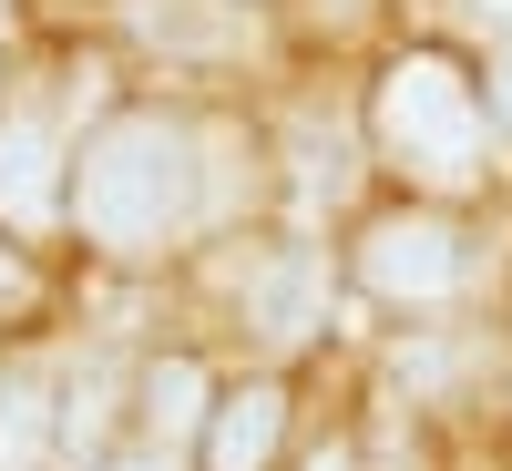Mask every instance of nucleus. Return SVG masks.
<instances>
[{"mask_svg":"<svg viewBox=\"0 0 512 471\" xmlns=\"http://www.w3.org/2000/svg\"><path fill=\"white\" fill-rule=\"evenodd\" d=\"M72 226L103 256L144 267V256L185 246L216 226V185H205V113L175 103H113L93 134L72 144Z\"/></svg>","mask_w":512,"mask_h":471,"instance_id":"1","label":"nucleus"},{"mask_svg":"<svg viewBox=\"0 0 512 471\" xmlns=\"http://www.w3.org/2000/svg\"><path fill=\"white\" fill-rule=\"evenodd\" d=\"M359 134H369V154L390 164L410 195H431V205L482 195V185H492V154H502L492 103H482V72L451 62L441 41H410V52L379 62Z\"/></svg>","mask_w":512,"mask_h":471,"instance_id":"2","label":"nucleus"},{"mask_svg":"<svg viewBox=\"0 0 512 471\" xmlns=\"http://www.w3.org/2000/svg\"><path fill=\"white\" fill-rule=\"evenodd\" d=\"M349 277L379 308H461L472 277H482V246H472V226L451 205L410 195V205H390V216H369L349 236Z\"/></svg>","mask_w":512,"mask_h":471,"instance_id":"3","label":"nucleus"},{"mask_svg":"<svg viewBox=\"0 0 512 471\" xmlns=\"http://www.w3.org/2000/svg\"><path fill=\"white\" fill-rule=\"evenodd\" d=\"M72 113H82V93L72 103H41V93L0 103V236L72 226Z\"/></svg>","mask_w":512,"mask_h":471,"instance_id":"4","label":"nucleus"},{"mask_svg":"<svg viewBox=\"0 0 512 471\" xmlns=\"http://www.w3.org/2000/svg\"><path fill=\"white\" fill-rule=\"evenodd\" d=\"M216 287L246 308L256 338H277V349L318 338V318H328V256L308 236H236L226 267H216Z\"/></svg>","mask_w":512,"mask_h":471,"instance_id":"5","label":"nucleus"},{"mask_svg":"<svg viewBox=\"0 0 512 471\" xmlns=\"http://www.w3.org/2000/svg\"><path fill=\"white\" fill-rule=\"evenodd\" d=\"M144 52L164 62H246L256 52V11L246 0H123Z\"/></svg>","mask_w":512,"mask_h":471,"instance_id":"6","label":"nucleus"},{"mask_svg":"<svg viewBox=\"0 0 512 471\" xmlns=\"http://www.w3.org/2000/svg\"><path fill=\"white\" fill-rule=\"evenodd\" d=\"M277 164H287L297 216H328V205H349V185H359V134H349L338 113L297 103V113L277 123Z\"/></svg>","mask_w":512,"mask_h":471,"instance_id":"7","label":"nucleus"},{"mask_svg":"<svg viewBox=\"0 0 512 471\" xmlns=\"http://www.w3.org/2000/svg\"><path fill=\"white\" fill-rule=\"evenodd\" d=\"M62 451V379L41 359H0V471H41Z\"/></svg>","mask_w":512,"mask_h":471,"instance_id":"8","label":"nucleus"},{"mask_svg":"<svg viewBox=\"0 0 512 471\" xmlns=\"http://www.w3.org/2000/svg\"><path fill=\"white\" fill-rule=\"evenodd\" d=\"M287 431V390L277 379H246V390H216V420H205V471H267Z\"/></svg>","mask_w":512,"mask_h":471,"instance_id":"9","label":"nucleus"},{"mask_svg":"<svg viewBox=\"0 0 512 471\" xmlns=\"http://www.w3.org/2000/svg\"><path fill=\"white\" fill-rule=\"evenodd\" d=\"M134 420L154 431V451H175V441H195L205 420H216V379H205L195 359H154L134 379Z\"/></svg>","mask_w":512,"mask_h":471,"instance_id":"10","label":"nucleus"},{"mask_svg":"<svg viewBox=\"0 0 512 471\" xmlns=\"http://www.w3.org/2000/svg\"><path fill=\"white\" fill-rule=\"evenodd\" d=\"M482 103H492L502 154H512V41H482Z\"/></svg>","mask_w":512,"mask_h":471,"instance_id":"11","label":"nucleus"},{"mask_svg":"<svg viewBox=\"0 0 512 471\" xmlns=\"http://www.w3.org/2000/svg\"><path fill=\"white\" fill-rule=\"evenodd\" d=\"M0 308H41V277H31L21 246H0Z\"/></svg>","mask_w":512,"mask_h":471,"instance_id":"12","label":"nucleus"},{"mask_svg":"<svg viewBox=\"0 0 512 471\" xmlns=\"http://www.w3.org/2000/svg\"><path fill=\"white\" fill-rule=\"evenodd\" d=\"M297 11H308V21H318V31L338 41V31H359V21L379 11V0H297Z\"/></svg>","mask_w":512,"mask_h":471,"instance_id":"13","label":"nucleus"},{"mask_svg":"<svg viewBox=\"0 0 512 471\" xmlns=\"http://www.w3.org/2000/svg\"><path fill=\"white\" fill-rule=\"evenodd\" d=\"M451 11H461V21H472L482 41H512V0H451Z\"/></svg>","mask_w":512,"mask_h":471,"instance_id":"14","label":"nucleus"},{"mask_svg":"<svg viewBox=\"0 0 512 471\" xmlns=\"http://www.w3.org/2000/svg\"><path fill=\"white\" fill-rule=\"evenodd\" d=\"M308 471H359V451H338V441H328V451H318Z\"/></svg>","mask_w":512,"mask_h":471,"instance_id":"15","label":"nucleus"},{"mask_svg":"<svg viewBox=\"0 0 512 471\" xmlns=\"http://www.w3.org/2000/svg\"><path fill=\"white\" fill-rule=\"evenodd\" d=\"M113 471H175V461H164V451H144V461H113Z\"/></svg>","mask_w":512,"mask_h":471,"instance_id":"16","label":"nucleus"},{"mask_svg":"<svg viewBox=\"0 0 512 471\" xmlns=\"http://www.w3.org/2000/svg\"><path fill=\"white\" fill-rule=\"evenodd\" d=\"M0 31H11V0H0Z\"/></svg>","mask_w":512,"mask_h":471,"instance_id":"17","label":"nucleus"}]
</instances>
